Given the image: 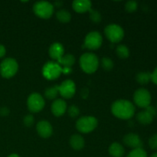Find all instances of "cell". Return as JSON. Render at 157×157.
<instances>
[{"mask_svg": "<svg viewBox=\"0 0 157 157\" xmlns=\"http://www.w3.org/2000/svg\"><path fill=\"white\" fill-rule=\"evenodd\" d=\"M124 143L127 147L133 148V149L142 148L143 145H144L140 137L136 133H133L125 135L124 137Z\"/></svg>", "mask_w": 157, "mask_h": 157, "instance_id": "12", "label": "cell"}, {"mask_svg": "<svg viewBox=\"0 0 157 157\" xmlns=\"http://www.w3.org/2000/svg\"><path fill=\"white\" fill-rule=\"evenodd\" d=\"M103 38L101 33L98 32H91L87 35L84 39V47L89 50H97L101 46Z\"/></svg>", "mask_w": 157, "mask_h": 157, "instance_id": "10", "label": "cell"}, {"mask_svg": "<svg viewBox=\"0 0 157 157\" xmlns=\"http://www.w3.org/2000/svg\"><path fill=\"white\" fill-rule=\"evenodd\" d=\"M136 80L140 84H148L151 81V73L147 71L140 72V73H138L136 75Z\"/></svg>", "mask_w": 157, "mask_h": 157, "instance_id": "22", "label": "cell"}, {"mask_svg": "<svg viewBox=\"0 0 157 157\" xmlns=\"http://www.w3.org/2000/svg\"><path fill=\"white\" fill-rule=\"evenodd\" d=\"M6 49L5 48V46L2 45V44H0V58H3L6 55Z\"/></svg>", "mask_w": 157, "mask_h": 157, "instance_id": "35", "label": "cell"}, {"mask_svg": "<svg viewBox=\"0 0 157 157\" xmlns=\"http://www.w3.org/2000/svg\"><path fill=\"white\" fill-rule=\"evenodd\" d=\"M48 53L52 59L58 61L64 55V47H63V45L61 43L55 42L49 48Z\"/></svg>", "mask_w": 157, "mask_h": 157, "instance_id": "16", "label": "cell"}, {"mask_svg": "<svg viewBox=\"0 0 157 157\" xmlns=\"http://www.w3.org/2000/svg\"><path fill=\"white\" fill-rule=\"evenodd\" d=\"M101 66L106 71H110L113 67V62L110 58H103L101 59Z\"/></svg>", "mask_w": 157, "mask_h": 157, "instance_id": "26", "label": "cell"}, {"mask_svg": "<svg viewBox=\"0 0 157 157\" xmlns=\"http://www.w3.org/2000/svg\"><path fill=\"white\" fill-rule=\"evenodd\" d=\"M9 113V110L7 107H1L0 108V116L2 117H6L8 116Z\"/></svg>", "mask_w": 157, "mask_h": 157, "instance_id": "32", "label": "cell"}, {"mask_svg": "<svg viewBox=\"0 0 157 157\" xmlns=\"http://www.w3.org/2000/svg\"><path fill=\"white\" fill-rule=\"evenodd\" d=\"M67 104L62 99H56L52 104V112L55 117H61L66 112Z\"/></svg>", "mask_w": 157, "mask_h": 157, "instance_id": "14", "label": "cell"}, {"mask_svg": "<svg viewBox=\"0 0 157 157\" xmlns=\"http://www.w3.org/2000/svg\"><path fill=\"white\" fill-rule=\"evenodd\" d=\"M63 68V73L65 75H69L71 72L72 71V69L71 67H62Z\"/></svg>", "mask_w": 157, "mask_h": 157, "instance_id": "37", "label": "cell"}, {"mask_svg": "<svg viewBox=\"0 0 157 157\" xmlns=\"http://www.w3.org/2000/svg\"><path fill=\"white\" fill-rule=\"evenodd\" d=\"M117 55L119 58H127L130 55V51H129L128 48L124 44H119L116 48Z\"/></svg>", "mask_w": 157, "mask_h": 157, "instance_id": "23", "label": "cell"}, {"mask_svg": "<svg viewBox=\"0 0 157 157\" xmlns=\"http://www.w3.org/2000/svg\"><path fill=\"white\" fill-rule=\"evenodd\" d=\"M109 153L112 157H123L125 153V150L121 144L113 143L109 147Z\"/></svg>", "mask_w": 157, "mask_h": 157, "instance_id": "19", "label": "cell"}, {"mask_svg": "<svg viewBox=\"0 0 157 157\" xmlns=\"http://www.w3.org/2000/svg\"><path fill=\"white\" fill-rule=\"evenodd\" d=\"M63 73V68L58 63L48 61L42 68L43 76L48 80H55L61 76Z\"/></svg>", "mask_w": 157, "mask_h": 157, "instance_id": "6", "label": "cell"}, {"mask_svg": "<svg viewBox=\"0 0 157 157\" xmlns=\"http://www.w3.org/2000/svg\"><path fill=\"white\" fill-rule=\"evenodd\" d=\"M150 157H157V153H153V155H152Z\"/></svg>", "mask_w": 157, "mask_h": 157, "instance_id": "39", "label": "cell"}, {"mask_svg": "<svg viewBox=\"0 0 157 157\" xmlns=\"http://www.w3.org/2000/svg\"><path fill=\"white\" fill-rule=\"evenodd\" d=\"M57 63L60 64V65L64 66V67H71L72 65H74L75 63V58L73 55L71 54H67L65 55H63Z\"/></svg>", "mask_w": 157, "mask_h": 157, "instance_id": "20", "label": "cell"}, {"mask_svg": "<svg viewBox=\"0 0 157 157\" xmlns=\"http://www.w3.org/2000/svg\"><path fill=\"white\" fill-rule=\"evenodd\" d=\"M84 139L78 134H74L70 138V145L74 150H81L84 147Z\"/></svg>", "mask_w": 157, "mask_h": 157, "instance_id": "18", "label": "cell"}, {"mask_svg": "<svg viewBox=\"0 0 157 157\" xmlns=\"http://www.w3.org/2000/svg\"><path fill=\"white\" fill-rule=\"evenodd\" d=\"M80 65L85 73H94L99 66V60L96 55L87 52L83 54L80 58Z\"/></svg>", "mask_w": 157, "mask_h": 157, "instance_id": "2", "label": "cell"}, {"mask_svg": "<svg viewBox=\"0 0 157 157\" xmlns=\"http://www.w3.org/2000/svg\"><path fill=\"white\" fill-rule=\"evenodd\" d=\"M57 19L62 23H67L71 21V15L70 12L65 9H61V10L58 11L56 12Z\"/></svg>", "mask_w": 157, "mask_h": 157, "instance_id": "21", "label": "cell"}, {"mask_svg": "<svg viewBox=\"0 0 157 157\" xmlns=\"http://www.w3.org/2000/svg\"><path fill=\"white\" fill-rule=\"evenodd\" d=\"M37 132L40 136L43 138H48L53 133V128L50 123L47 121H39L37 124Z\"/></svg>", "mask_w": 157, "mask_h": 157, "instance_id": "13", "label": "cell"}, {"mask_svg": "<svg viewBox=\"0 0 157 157\" xmlns=\"http://www.w3.org/2000/svg\"><path fill=\"white\" fill-rule=\"evenodd\" d=\"M52 5H53V6H55V7H57V8H60L63 6V2L62 1H55Z\"/></svg>", "mask_w": 157, "mask_h": 157, "instance_id": "36", "label": "cell"}, {"mask_svg": "<svg viewBox=\"0 0 157 157\" xmlns=\"http://www.w3.org/2000/svg\"><path fill=\"white\" fill-rule=\"evenodd\" d=\"M44 98L41 94L38 93H32L28 98L27 106L29 110L32 113H38L43 110L44 107Z\"/></svg>", "mask_w": 157, "mask_h": 157, "instance_id": "8", "label": "cell"}, {"mask_svg": "<svg viewBox=\"0 0 157 157\" xmlns=\"http://www.w3.org/2000/svg\"><path fill=\"white\" fill-rule=\"evenodd\" d=\"M112 113L119 119L128 120L133 117L135 107L130 101L127 100H118L111 106Z\"/></svg>", "mask_w": 157, "mask_h": 157, "instance_id": "1", "label": "cell"}, {"mask_svg": "<svg viewBox=\"0 0 157 157\" xmlns=\"http://www.w3.org/2000/svg\"><path fill=\"white\" fill-rule=\"evenodd\" d=\"M153 117L154 116L152 115L147 110L140 112L136 115V120L140 124H143V125H148V124H151L153 121Z\"/></svg>", "mask_w": 157, "mask_h": 157, "instance_id": "17", "label": "cell"}, {"mask_svg": "<svg viewBox=\"0 0 157 157\" xmlns=\"http://www.w3.org/2000/svg\"><path fill=\"white\" fill-rule=\"evenodd\" d=\"M34 121H35V118L32 114H28L23 119V122L26 127H32L34 124Z\"/></svg>", "mask_w": 157, "mask_h": 157, "instance_id": "30", "label": "cell"}, {"mask_svg": "<svg viewBox=\"0 0 157 157\" xmlns=\"http://www.w3.org/2000/svg\"><path fill=\"white\" fill-rule=\"evenodd\" d=\"M67 112H68V114L71 117H76L79 115L80 110L79 108L78 107H76L75 105H71L69 107L68 110H67Z\"/></svg>", "mask_w": 157, "mask_h": 157, "instance_id": "29", "label": "cell"}, {"mask_svg": "<svg viewBox=\"0 0 157 157\" xmlns=\"http://www.w3.org/2000/svg\"><path fill=\"white\" fill-rule=\"evenodd\" d=\"M138 4L136 1H128L125 4V10L127 11L129 13H132V12H134L137 9Z\"/></svg>", "mask_w": 157, "mask_h": 157, "instance_id": "28", "label": "cell"}, {"mask_svg": "<svg viewBox=\"0 0 157 157\" xmlns=\"http://www.w3.org/2000/svg\"><path fill=\"white\" fill-rule=\"evenodd\" d=\"M127 157H147V153L143 148L133 149L128 153Z\"/></svg>", "mask_w": 157, "mask_h": 157, "instance_id": "25", "label": "cell"}, {"mask_svg": "<svg viewBox=\"0 0 157 157\" xmlns=\"http://www.w3.org/2000/svg\"><path fill=\"white\" fill-rule=\"evenodd\" d=\"M146 110H147L148 112H150L152 115H153V116H156V110L153 107V106H150V105L148 106V107L146 108Z\"/></svg>", "mask_w": 157, "mask_h": 157, "instance_id": "34", "label": "cell"}, {"mask_svg": "<svg viewBox=\"0 0 157 157\" xmlns=\"http://www.w3.org/2000/svg\"><path fill=\"white\" fill-rule=\"evenodd\" d=\"M133 101L138 107L147 108L151 103V94L147 89L140 88L135 91L133 94Z\"/></svg>", "mask_w": 157, "mask_h": 157, "instance_id": "9", "label": "cell"}, {"mask_svg": "<svg viewBox=\"0 0 157 157\" xmlns=\"http://www.w3.org/2000/svg\"><path fill=\"white\" fill-rule=\"evenodd\" d=\"M90 12V18L93 22L95 23H99L100 21L102 19V17H101V13H100L98 11L94 10V9H90L89 11Z\"/></svg>", "mask_w": 157, "mask_h": 157, "instance_id": "27", "label": "cell"}, {"mask_svg": "<svg viewBox=\"0 0 157 157\" xmlns=\"http://www.w3.org/2000/svg\"><path fill=\"white\" fill-rule=\"evenodd\" d=\"M58 92L61 97L69 99L71 98L76 92V86L72 80H65L58 85Z\"/></svg>", "mask_w": 157, "mask_h": 157, "instance_id": "11", "label": "cell"}, {"mask_svg": "<svg viewBox=\"0 0 157 157\" xmlns=\"http://www.w3.org/2000/svg\"><path fill=\"white\" fill-rule=\"evenodd\" d=\"M58 94H59V92H58V85H55L53 87H48L44 91V95L49 100L55 99Z\"/></svg>", "mask_w": 157, "mask_h": 157, "instance_id": "24", "label": "cell"}, {"mask_svg": "<svg viewBox=\"0 0 157 157\" xmlns=\"http://www.w3.org/2000/svg\"><path fill=\"white\" fill-rule=\"evenodd\" d=\"M151 81L157 85V67L153 71V73H151Z\"/></svg>", "mask_w": 157, "mask_h": 157, "instance_id": "33", "label": "cell"}, {"mask_svg": "<svg viewBox=\"0 0 157 157\" xmlns=\"http://www.w3.org/2000/svg\"><path fill=\"white\" fill-rule=\"evenodd\" d=\"M33 11L37 16L44 18V19H48L53 15L54 6L52 3L48 2H37L34 4Z\"/></svg>", "mask_w": 157, "mask_h": 157, "instance_id": "5", "label": "cell"}, {"mask_svg": "<svg viewBox=\"0 0 157 157\" xmlns=\"http://www.w3.org/2000/svg\"><path fill=\"white\" fill-rule=\"evenodd\" d=\"M104 33L107 39L112 43L120 42L124 37V29L117 24L108 25L104 29Z\"/></svg>", "mask_w": 157, "mask_h": 157, "instance_id": "7", "label": "cell"}, {"mask_svg": "<svg viewBox=\"0 0 157 157\" xmlns=\"http://www.w3.org/2000/svg\"><path fill=\"white\" fill-rule=\"evenodd\" d=\"M98 121L94 117H81L77 121L76 128L82 133H88L92 132L98 127Z\"/></svg>", "mask_w": 157, "mask_h": 157, "instance_id": "4", "label": "cell"}, {"mask_svg": "<svg viewBox=\"0 0 157 157\" xmlns=\"http://www.w3.org/2000/svg\"><path fill=\"white\" fill-rule=\"evenodd\" d=\"M8 157H20V156H18V155L15 154V153H13V154H11V155H9V156H8Z\"/></svg>", "mask_w": 157, "mask_h": 157, "instance_id": "38", "label": "cell"}, {"mask_svg": "<svg viewBox=\"0 0 157 157\" xmlns=\"http://www.w3.org/2000/svg\"><path fill=\"white\" fill-rule=\"evenodd\" d=\"M91 5L89 0H75L72 2V7L78 13H84L91 9Z\"/></svg>", "mask_w": 157, "mask_h": 157, "instance_id": "15", "label": "cell"}, {"mask_svg": "<svg viewBox=\"0 0 157 157\" xmlns=\"http://www.w3.org/2000/svg\"><path fill=\"white\" fill-rule=\"evenodd\" d=\"M18 64L16 60L12 58H7L0 64V75L4 78H11L17 73Z\"/></svg>", "mask_w": 157, "mask_h": 157, "instance_id": "3", "label": "cell"}, {"mask_svg": "<svg viewBox=\"0 0 157 157\" xmlns=\"http://www.w3.org/2000/svg\"><path fill=\"white\" fill-rule=\"evenodd\" d=\"M149 146L152 150H157V133L153 134L149 140Z\"/></svg>", "mask_w": 157, "mask_h": 157, "instance_id": "31", "label": "cell"}]
</instances>
